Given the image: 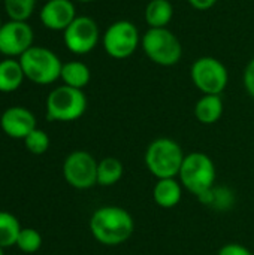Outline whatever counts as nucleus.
<instances>
[{"label":"nucleus","mask_w":254,"mask_h":255,"mask_svg":"<svg viewBox=\"0 0 254 255\" xmlns=\"http://www.w3.org/2000/svg\"><path fill=\"white\" fill-rule=\"evenodd\" d=\"M90 232L99 244L120 247L133 236L135 220L121 206H100L90 218Z\"/></svg>","instance_id":"f257e3e1"},{"label":"nucleus","mask_w":254,"mask_h":255,"mask_svg":"<svg viewBox=\"0 0 254 255\" xmlns=\"http://www.w3.org/2000/svg\"><path fill=\"white\" fill-rule=\"evenodd\" d=\"M181 145L171 137H157L145 149L144 161L148 172L157 178H177L184 161Z\"/></svg>","instance_id":"f03ea898"},{"label":"nucleus","mask_w":254,"mask_h":255,"mask_svg":"<svg viewBox=\"0 0 254 255\" xmlns=\"http://www.w3.org/2000/svg\"><path fill=\"white\" fill-rule=\"evenodd\" d=\"M178 178L183 188L199 199L214 188L217 169L213 158L205 152H190L184 157Z\"/></svg>","instance_id":"7ed1b4c3"},{"label":"nucleus","mask_w":254,"mask_h":255,"mask_svg":"<svg viewBox=\"0 0 254 255\" xmlns=\"http://www.w3.org/2000/svg\"><path fill=\"white\" fill-rule=\"evenodd\" d=\"M25 79L36 85H49L60 79L63 63L58 55L45 46H31L19 58Z\"/></svg>","instance_id":"20e7f679"},{"label":"nucleus","mask_w":254,"mask_h":255,"mask_svg":"<svg viewBox=\"0 0 254 255\" xmlns=\"http://www.w3.org/2000/svg\"><path fill=\"white\" fill-rule=\"evenodd\" d=\"M141 48L150 61L163 67L175 66L183 57V45L177 34L168 27L148 28L142 34Z\"/></svg>","instance_id":"39448f33"},{"label":"nucleus","mask_w":254,"mask_h":255,"mask_svg":"<svg viewBox=\"0 0 254 255\" xmlns=\"http://www.w3.org/2000/svg\"><path fill=\"white\" fill-rule=\"evenodd\" d=\"M87 111V96L82 90L60 85L46 97V118L49 121L70 123L79 120Z\"/></svg>","instance_id":"423d86ee"},{"label":"nucleus","mask_w":254,"mask_h":255,"mask_svg":"<svg viewBox=\"0 0 254 255\" xmlns=\"http://www.w3.org/2000/svg\"><path fill=\"white\" fill-rule=\"evenodd\" d=\"M142 36L138 27L129 19L114 21L102 34V46L114 60H126L132 57L141 46Z\"/></svg>","instance_id":"0eeeda50"},{"label":"nucleus","mask_w":254,"mask_h":255,"mask_svg":"<svg viewBox=\"0 0 254 255\" xmlns=\"http://www.w3.org/2000/svg\"><path fill=\"white\" fill-rule=\"evenodd\" d=\"M193 85L202 94L220 96L229 84V72L226 66L216 57L205 55L193 61L190 67Z\"/></svg>","instance_id":"6e6552de"},{"label":"nucleus","mask_w":254,"mask_h":255,"mask_svg":"<svg viewBox=\"0 0 254 255\" xmlns=\"http://www.w3.org/2000/svg\"><path fill=\"white\" fill-rule=\"evenodd\" d=\"M97 160L87 151H73L63 161V178L76 190H90L97 185Z\"/></svg>","instance_id":"1a4fd4ad"},{"label":"nucleus","mask_w":254,"mask_h":255,"mask_svg":"<svg viewBox=\"0 0 254 255\" xmlns=\"http://www.w3.org/2000/svg\"><path fill=\"white\" fill-rule=\"evenodd\" d=\"M100 40L102 34L97 22L87 15L76 16L63 31V42L75 55H85L91 52Z\"/></svg>","instance_id":"9d476101"},{"label":"nucleus","mask_w":254,"mask_h":255,"mask_svg":"<svg viewBox=\"0 0 254 255\" xmlns=\"http://www.w3.org/2000/svg\"><path fill=\"white\" fill-rule=\"evenodd\" d=\"M33 40L34 33L27 21L9 19L0 27V54L7 58L21 57L33 46Z\"/></svg>","instance_id":"9b49d317"},{"label":"nucleus","mask_w":254,"mask_h":255,"mask_svg":"<svg viewBox=\"0 0 254 255\" xmlns=\"http://www.w3.org/2000/svg\"><path fill=\"white\" fill-rule=\"evenodd\" d=\"M76 16L72 0H46L39 12L42 25L54 31H64Z\"/></svg>","instance_id":"f8f14e48"},{"label":"nucleus","mask_w":254,"mask_h":255,"mask_svg":"<svg viewBox=\"0 0 254 255\" xmlns=\"http://www.w3.org/2000/svg\"><path fill=\"white\" fill-rule=\"evenodd\" d=\"M3 133L12 139H25L36 127V117L31 111L22 106L7 108L0 117Z\"/></svg>","instance_id":"ddd939ff"},{"label":"nucleus","mask_w":254,"mask_h":255,"mask_svg":"<svg viewBox=\"0 0 254 255\" xmlns=\"http://www.w3.org/2000/svg\"><path fill=\"white\" fill-rule=\"evenodd\" d=\"M183 199V185L175 178L157 179L153 187V200L163 209L175 208Z\"/></svg>","instance_id":"4468645a"},{"label":"nucleus","mask_w":254,"mask_h":255,"mask_svg":"<svg viewBox=\"0 0 254 255\" xmlns=\"http://www.w3.org/2000/svg\"><path fill=\"white\" fill-rule=\"evenodd\" d=\"M225 111V105L222 100V96L217 94H204L195 105V117L201 124L211 126L216 124Z\"/></svg>","instance_id":"2eb2a0df"},{"label":"nucleus","mask_w":254,"mask_h":255,"mask_svg":"<svg viewBox=\"0 0 254 255\" xmlns=\"http://www.w3.org/2000/svg\"><path fill=\"white\" fill-rule=\"evenodd\" d=\"M144 18L150 28H166L174 18V6L169 0H148Z\"/></svg>","instance_id":"dca6fc26"},{"label":"nucleus","mask_w":254,"mask_h":255,"mask_svg":"<svg viewBox=\"0 0 254 255\" xmlns=\"http://www.w3.org/2000/svg\"><path fill=\"white\" fill-rule=\"evenodd\" d=\"M60 79L63 81V85L82 90L90 84L91 72L85 63H82L79 60H73V61L63 63Z\"/></svg>","instance_id":"f3484780"},{"label":"nucleus","mask_w":254,"mask_h":255,"mask_svg":"<svg viewBox=\"0 0 254 255\" xmlns=\"http://www.w3.org/2000/svg\"><path fill=\"white\" fill-rule=\"evenodd\" d=\"M25 79L19 60L4 58L0 61V93H12L22 85Z\"/></svg>","instance_id":"a211bd4d"},{"label":"nucleus","mask_w":254,"mask_h":255,"mask_svg":"<svg viewBox=\"0 0 254 255\" xmlns=\"http://www.w3.org/2000/svg\"><path fill=\"white\" fill-rule=\"evenodd\" d=\"M124 175V166L117 157H105L97 163V185L112 187Z\"/></svg>","instance_id":"6ab92c4d"},{"label":"nucleus","mask_w":254,"mask_h":255,"mask_svg":"<svg viewBox=\"0 0 254 255\" xmlns=\"http://www.w3.org/2000/svg\"><path fill=\"white\" fill-rule=\"evenodd\" d=\"M21 229L22 227L19 226V221L15 215L6 211H0V247L3 250L16 245Z\"/></svg>","instance_id":"aec40b11"},{"label":"nucleus","mask_w":254,"mask_h":255,"mask_svg":"<svg viewBox=\"0 0 254 255\" xmlns=\"http://www.w3.org/2000/svg\"><path fill=\"white\" fill-rule=\"evenodd\" d=\"M4 12L12 21H27L36 6V0H3Z\"/></svg>","instance_id":"412c9836"},{"label":"nucleus","mask_w":254,"mask_h":255,"mask_svg":"<svg viewBox=\"0 0 254 255\" xmlns=\"http://www.w3.org/2000/svg\"><path fill=\"white\" fill-rule=\"evenodd\" d=\"M15 247L24 254H34L42 247V235L36 229H21Z\"/></svg>","instance_id":"4be33fe9"},{"label":"nucleus","mask_w":254,"mask_h":255,"mask_svg":"<svg viewBox=\"0 0 254 255\" xmlns=\"http://www.w3.org/2000/svg\"><path fill=\"white\" fill-rule=\"evenodd\" d=\"M24 145L27 148L28 152L34 154V155H40L45 154L49 148V136L39 128H34L25 139H24Z\"/></svg>","instance_id":"5701e85b"},{"label":"nucleus","mask_w":254,"mask_h":255,"mask_svg":"<svg viewBox=\"0 0 254 255\" xmlns=\"http://www.w3.org/2000/svg\"><path fill=\"white\" fill-rule=\"evenodd\" d=\"M217 255H254L246 245H241L238 242H231L223 245Z\"/></svg>","instance_id":"b1692460"},{"label":"nucleus","mask_w":254,"mask_h":255,"mask_svg":"<svg viewBox=\"0 0 254 255\" xmlns=\"http://www.w3.org/2000/svg\"><path fill=\"white\" fill-rule=\"evenodd\" d=\"M243 81H244V88H246L247 94L254 99V58H252L249 61V64L246 66Z\"/></svg>","instance_id":"393cba45"},{"label":"nucleus","mask_w":254,"mask_h":255,"mask_svg":"<svg viewBox=\"0 0 254 255\" xmlns=\"http://www.w3.org/2000/svg\"><path fill=\"white\" fill-rule=\"evenodd\" d=\"M187 3L196 10H208L214 7L217 0H187Z\"/></svg>","instance_id":"a878e982"},{"label":"nucleus","mask_w":254,"mask_h":255,"mask_svg":"<svg viewBox=\"0 0 254 255\" xmlns=\"http://www.w3.org/2000/svg\"><path fill=\"white\" fill-rule=\"evenodd\" d=\"M78 1H81V3H93L96 0H78Z\"/></svg>","instance_id":"bb28decb"},{"label":"nucleus","mask_w":254,"mask_h":255,"mask_svg":"<svg viewBox=\"0 0 254 255\" xmlns=\"http://www.w3.org/2000/svg\"><path fill=\"white\" fill-rule=\"evenodd\" d=\"M0 255H3V248L0 247Z\"/></svg>","instance_id":"cd10ccee"},{"label":"nucleus","mask_w":254,"mask_h":255,"mask_svg":"<svg viewBox=\"0 0 254 255\" xmlns=\"http://www.w3.org/2000/svg\"><path fill=\"white\" fill-rule=\"evenodd\" d=\"M1 25H3V22H1V19H0V27H1Z\"/></svg>","instance_id":"c85d7f7f"}]
</instances>
